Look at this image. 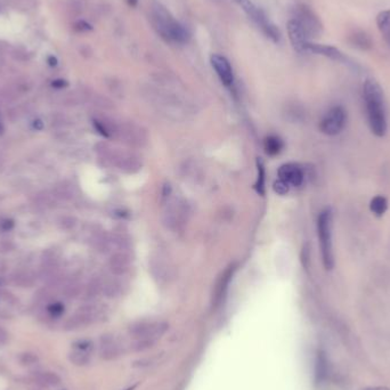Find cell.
<instances>
[{
	"label": "cell",
	"instance_id": "cell-1",
	"mask_svg": "<svg viewBox=\"0 0 390 390\" xmlns=\"http://www.w3.org/2000/svg\"><path fill=\"white\" fill-rule=\"evenodd\" d=\"M363 98L371 131L375 136L383 137L387 132V118H385L382 89L376 81L367 79L364 83Z\"/></svg>",
	"mask_w": 390,
	"mask_h": 390
},
{
	"label": "cell",
	"instance_id": "cell-2",
	"mask_svg": "<svg viewBox=\"0 0 390 390\" xmlns=\"http://www.w3.org/2000/svg\"><path fill=\"white\" fill-rule=\"evenodd\" d=\"M332 210L327 208L320 212L317 218V235L320 240L321 252L325 269L331 271L334 266L332 250Z\"/></svg>",
	"mask_w": 390,
	"mask_h": 390
},
{
	"label": "cell",
	"instance_id": "cell-3",
	"mask_svg": "<svg viewBox=\"0 0 390 390\" xmlns=\"http://www.w3.org/2000/svg\"><path fill=\"white\" fill-rule=\"evenodd\" d=\"M154 19H155L157 28L159 32L162 34V37H166L168 40H173L179 44H185L188 40V32L183 25L170 16L164 7L160 5L154 8Z\"/></svg>",
	"mask_w": 390,
	"mask_h": 390
},
{
	"label": "cell",
	"instance_id": "cell-4",
	"mask_svg": "<svg viewBox=\"0 0 390 390\" xmlns=\"http://www.w3.org/2000/svg\"><path fill=\"white\" fill-rule=\"evenodd\" d=\"M97 151L104 160L111 162L125 173L134 174L141 168L140 159L134 153L119 151V149L111 147L106 144L98 145Z\"/></svg>",
	"mask_w": 390,
	"mask_h": 390
},
{
	"label": "cell",
	"instance_id": "cell-5",
	"mask_svg": "<svg viewBox=\"0 0 390 390\" xmlns=\"http://www.w3.org/2000/svg\"><path fill=\"white\" fill-rule=\"evenodd\" d=\"M112 137L129 145V146H144L147 141V135L144 129L134 122H114Z\"/></svg>",
	"mask_w": 390,
	"mask_h": 390
},
{
	"label": "cell",
	"instance_id": "cell-6",
	"mask_svg": "<svg viewBox=\"0 0 390 390\" xmlns=\"http://www.w3.org/2000/svg\"><path fill=\"white\" fill-rule=\"evenodd\" d=\"M294 20L300 24L308 39L311 41V38L320 36L323 31V25L317 15L309 7L300 5L295 10Z\"/></svg>",
	"mask_w": 390,
	"mask_h": 390
},
{
	"label": "cell",
	"instance_id": "cell-7",
	"mask_svg": "<svg viewBox=\"0 0 390 390\" xmlns=\"http://www.w3.org/2000/svg\"><path fill=\"white\" fill-rule=\"evenodd\" d=\"M164 202L166 203L165 222L171 229H178L186 221L188 212L186 203L178 199H173L171 195Z\"/></svg>",
	"mask_w": 390,
	"mask_h": 390
},
{
	"label": "cell",
	"instance_id": "cell-8",
	"mask_svg": "<svg viewBox=\"0 0 390 390\" xmlns=\"http://www.w3.org/2000/svg\"><path fill=\"white\" fill-rule=\"evenodd\" d=\"M168 329L169 325L166 322H139L130 327L129 333L134 339L157 341Z\"/></svg>",
	"mask_w": 390,
	"mask_h": 390
},
{
	"label": "cell",
	"instance_id": "cell-9",
	"mask_svg": "<svg viewBox=\"0 0 390 390\" xmlns=\"http://www.w3.org/2000/svg\"><path fill=\"white\" fill-rule=\"evenodd\" d=\"M347 114L342 106H334L324 115L320 123V129L325 135H338L346 125Z\"/></svg>",
	"mask_w": 390,
	"mask_h": 390
},
{
	"label": "cell",
	"instance_id": "cell-10",
	"mask_svg": "<svg viewBox=\"0 0 390 390\" xmlns=\"http://www.w3.org/2000/svg\"><path fill=\"white\" fill-rule=\"evenodd\" d=\"M101 316L102 311L97 307L85 306L80 308L73 316H71L66 321L65 324H64V329L66 331H74V330L88 327V325L95 323L96 321L100 320Z\"/></svg>",
	"mask_w": 390,
	"mask_h": 390
},
{
	"label": "cell",
	"instance_id": "cell-11",
	"mask_svg": "<svg viewBox=\"0 0 390 390\" xmlns=\"http://www.w3.org/2000/svg\"><path fill=\"white\" fill-rule=\"evenodd\" d=\"M127 345L114 334H105L100 340V356L104 361H113L125 355Z\"/></svg>",
	"mask_w": 390,
	"mask_h": 390
},
{
	"label": "cell",
	"instance_id": "cell-12",
	"mask_svg": "<svg viewBox=\"0 0 390 390\" xmlns=\"http://www.w3.org/2000/svg\"><path fill=\"white\" fill-rule=\"evenodd\" d=\"M306 53L322 55V56L333 59V61L348 64V65H354V63H350V59L347 57L340 49H338L337 47L334 46L316 44V42L308 41L306 44Z\"/></svg>",
	"mask_w": 390,
	"mask_h": 390
},
{
	"label": "cell",
	"instance_id": "cell-13",
	"mask_svg": "<svg viewBox=\"0 0 390 390\" xmlns=\"http://www.w3.org/2000/svg\"><path fill=\"white\" fill-rule=\"evenodd\" d=\"M286 28H288L289 39L293 48L298 53H306V44L310 40L307 38L302 28L300 27V24L294 19H292L289 21Z\"/></svg>",
	"mask_w": 390,
	"mask_h": 390
},
{
	"label": "cell",
	"instance_id": "cell-14",
	"mask_svg": "<svg viewBox=\"0 0 390 390\" xmlns=\"http://www.w3.org/2000/svg\"><path fill=\"white\" fill-rule=\"evenodd\" d=\"M211 65L215 68L218 76H219L221 83L227 87L232 86L234 81V74L232 66H230L229 62L227 61V58L221 56V55L215 54L211 56Z\"/></svg>",
	"mask_w": 390,
	"mask_h": 390
},
{
	"label": "cell",
	"instance_id": "cell-15",
	"mask_svg": "<svg viewBox=\"0 0 390 390\" xmlns=\"http://www.w3.org/2000/svg\"><path fill=\"white\" fill-rule=\"evenodd\" d=\"M278 177L291 186H300L303 182L305 175L298 165L286 164L278 169Z\"/></svg>",
	"mask_w": 390,
	"mask_h": 390
},
{
	"label": "cell",
	"instance_id": "cell-16",
	"mask_svg": "<svg viewBox=\"0 0 390 390\" xmlns=\"http://www.w3.org/2000/svg\"><path fill=\"white\" fill-rule=\"evenodd\" d=\"M235 271H237V266L230 265L229 267H227L225 271L221 273V275L219 276V278H218V281L216 283L215 292H213V301H215L216 306L219 305L221 300L224 299L226 291L228 289L229 282L232 280Z\"/></svg>",
	"mask_w": 390,
	"mask_h": 390
},
{
	"label": "cell",
	"instance_id": "cell-17",
	"mask_svg": "<svg viewBox=\"0 0 390 390\" xmlns=\"http://www.w3.org/2000/svg\"><path fill=\"white\" fill-rule=\"evenodd\" d=\"M130 259L125 254H115L110 259V268L117 275H122L129 269Z\"/></svg>",
	"mask_w": 390,
	"mask_h": 390
},
{
	"label": "cell",
	"instance_id": "cell-18",
	"mask_svg": "<svg viewBox=\"0 0 390 390\" xmlns=\"http://www.w3.org/2000/svg\"><path fill=\"white\" fill-rule=\"evenodd\" d=\"M376 25L382 33L384 40L390 46V10L379 13L376 16Z\"/></svg>",
	"mask_w": 390,
	"mask_h": 390
},
{
	"label": "cell",
	"instance_id": "cell-19",
	"mask_svg": "<svg viewBox=\"0 0 390 390\" xmlns=\"http://www.w3.org/2000/svg\"><path fill=\"white\" fill-rule=\"evenodd\" d=\"M37 383H39L42 387H56L61 383L59 376L54 373V372H38L34 375Z\"/></svg>",
	"mask_w": 390,
	"mask_h": 390
},
{
	"label": "cell",
	"instance_id": "cell-20",
	"mask_svg": "<svg viewBox=\"0 0 390 390\" xmlns=\"http://www.w3.org/2000/svg\"><path fill=\"white\" fill-rule=\"evenodd\" d=\"M350 42L353 44L356 48L362 50H367L372 47V40L368 37V34L363 31L355 32L353 36L350 37Z\"/></svg>",
	"mask_w": 390,
	"mask_h": 390
},
{
	"label": "cell",
	"instance_id": "cell-21",
	"mask_svg": "<svg viewBox=\"0 0 390 390\" xmlns=\"http://www.w3.org/2000/svg\"><path fill=\"white\" fill-rule=\"evenodd\" d=\"M388 209V201L382 195H376L371 200L370 210L376 217H382Z\"/></svg>",
	"mask_w": 390,
	"mask_h": 390
},
{
	"label": "cell",
	"instance_id": "cell-22",
	"mask_svg": "<svg viewBox=\"0 0 390 390\" xmlns=\"http://www.w3.org/2000/svg\"><path fill=\"white\" fill-rule=\"evenodd\" d=\"M54 193H55V196H57V198L62 200H71L73 199L75 195L74 187L72 186L70 183L57 184V185L55 186Z\"/></svg>",
	"mask_w": 390,
	"mask_h": 390
},
{
	"label": "cell",
	"instance_id": "cell-23",
	"mask_svg": "<svg viewBox=\"0 0 390 390\" xmlns=\"http://www.w3.org/2000/svg\"><path fill=\"white\" fill-rule=\"evenodd\" d=\"M68 359H70V362L72 364H74V365L85 366L91 363L92 355L91 353H86V351L73 349L70 354H68Z\"/></svg>",
	"mask_w": 390,
	"mask_h": 390
},
{
	"label": "cell",
	"instance_id": "cell-24",
	"mask_svg": "<svg viewBox=\"0 0 390 390\" xmlns=\"http://www.w3.org/2000/svg\"><path fill=\"white\" fill-rule=\"evenodd\" d=\"M283 148L282 140L276 136H269L265 139V149L268 155H276Z\"/></svg>",
	"mask_w": 390,
	"mask_h": 390
},
{
	"label": "cell",
	"instance_id": "cell-25",
	"mask_svg": "<svg viewBox=\"0 0 390 390\" xmlns=\"http://www.w3.org/2000/svg\"><path fill=\"white\" fill-rule=\"evenodd\" d=\"M261 30H263V32L273 42H275V44H277V42L280 41V39H281V32H280V30H278V28L276 27L275 24H273L272 22H268Z\"/></svg>",
	"mask_w": 390,
	"mask_h": 390
},
{
	"label": "cell",
	"instance_id": "cell-26",
	"mask_svg": "<svg viewBox=\"0 0 390 390\" xmlns=\"http://www.w3.org/2000/svg\"><path fill=\"white\" fill-rule=\"evenodd\" d=\"M328 362L323 353H320L316 362V376L319 380H322L328 372Z\"/></svg>",
	"mask_w": 390,
	"mask_h": 390
},
{
	"label": "cell",
	"instance_id": "cell-27",
	"mask_svg": "<svg viewBox=\"0 0 390 390\" xmlns=\"http://www.w3.org/2000/svg\"><path fill=\"white\" fill-rule=\"evenodd\" d=\"M102 292L104 293L106 297H117L120 293V285L117 282L109 281L108 283H105V284H102Z\"/></svg>",
	"mask_w": 390,
	"mask_h": 390
},
{
	"label": "cell",
	"instance_id": "cell-28",
	"mask_svg": "<svg viewBox=\"0 0 390 390\" xmlns=\"http://www.w3.org/2000/svg\"><path fill=\"white\" fill-rule=\"evenodd\" d=\"M154 345H155V341H153V340L135 339V341L130 345V349L132 351H137V353H139V351H145L149 348H152Z\"/></svg>",
	"mask_w": 390,
	"mask_h": 390
},
{
	"label": "cell",
	"instance_id": "cell-29",
	"mask_svg": "<svg viewBox=\"0 0 390 390\" xmlns=\"http://www.w3.org/2000/svg\"><path fill=\"white\" fill-rule=\"evenodd\" d=\"M13 281H14L16 285L22 286V288H30V286H32L33 284L32 277H30L28 274H23V273H20L17 274V275H15L13 277Z\"/></svg>",
	"mask_w": 390,
	"mask_h": 390
},
{
	"label": "cell",
	"instance_id": "cell-30",
	"mask_svg": "<svg viewBox=\"0 0 390 390\" xmlns=\"http://www.w3.org/2000/svg\"><path fill=\"white\" fill-rule=\"evenodd\" d=\"M19 359H20V363L25 366L33 365V364H36V363H38V361H39V358H38L37 355L33 354V353L21 354Z\"/></svg>",
	"mask_w": 390,
	"mask_h": 390
},
{
	"label": "cell",
	"instance_id": "cell-31",
	"mask_svg": "<svg viewBox=\"0 0 390 390\" xmlns=\"http://www.w3.org/2000/svg\"><path fill=\"white\" fill-rule=\"evenodd\" d=\"M94 348V344L93 341L87 340V339H83V340H78L73 344V349L76 350H81V351H86V353H91Z\"/></svg>",
	"mask_w": 390,
	"mask_h": 390
},
{
	"label": "cell",
	"instance_id": "cell-32",
	"mask_svg": "<svg viewBox=\"0 0 390 390\" xmlns=\"http://www.w3.org/2000/svg\"><path fill=\"white\" fill-rule=\"evenodd\" d=\"M264 184H265V170L264 166L260 161H258V181L256 184V190L260 194H264Z\"/></svg>",
	"mask_w": 390,
	"mask_h": 390
},
{
	"label": "cell",
	"instance_id": "cell-33",
	"mask_svg": "<svg viewBox=\"0 0 390 390\" xmlns=\"http://www.w3.org/2000/svg\"><path fill=\"white\" fill-rule=\"evenodd\" d=\"M64 305L62 302H53L47 307V310H48L49 314L53 317H59L63 313H64Z\"/></svg>",
	"mask_w": 390,
	"mask_h": 390
},
{
	"label": "cell",
	"instance_id": "cell-34",
	"mask_svg": "<svg viewBox=\"0 0 390 390\" xmlns=\"http://www.w3.org/2000/svg\"><path fill=\"white\" fill-rule=\"evenodd\" d=\"M289 187H290L289 184L285 183L284 181H282V179H278V181L274 183V185H273L274 191H275L277 194H280V195L286 194V193L289 192Z\"/></svg>",
	"mask_w": 390,
	"mask_h": 390
},
{
	"label": "cell",
	"instance_id": "cell-35",
	"mask_svg": "<svg viewBox=\"0 0 390 390\" xmlns=\"http://www.w3.org/2000/svg\"><path fill=\"white\" fill-rule=\"evenodd\" d=\"M80 293V285L76 284V283H71L65 286L64 289V294L68 298H74Z\"/></svg>",
	"mask_w": 390,
	"mask_h": 390
},
{
	"label": "cell",
	"instance_id": "cell-36",
	"mask_svg": "<svg viewBox=\"0 0 390 390\" xmlns=\"http://www.w3.org/2000/svg\"><path fill=\"white\" fill-rule=\"evenodd\" d=\"M75 225H76V219L74 217H71V216L63 217L62 219L59 220V226H61L63 229H66V230L74 228Z\"/></svg>",
	"mask_w": 390,
	"mask_h": 390
},
{
	"label": "cell",
	"instance_id": "cell-37",
	"mask_svg": "<svg viewBox=\"0 0 390 390\" xmlns=\"http://www.w3.org/2000/svg\"><path fill=\"white\" fill-rule=\"evenodd\" d=\"M37 202L41 205H46V207H51L54 201L48 193H40V194L37 195Z\"/></svg>",
	"mask_w": 390,
	"mask_h": 390
},
{
	"label": "cell",
	"instance_id": "cell-38",
	"mask_svg": "<svg viewBox=\"0 0 390 390\" xmlns=\"http://www.w3.org/2000/svg\"><path fill=\"white\" fill-rule=\"evenodd\" d=\"M75 29L78 30V31H92L93 27L89 23L85 22V21H79V22L75 24Z\"/></svg>",
	"mask_w": 390,
	"mask_h": 390
},
{
	"label": "cell",
	"instance_id": "cell-39",
	"mask_svg": "<svg viewBox=\"0 0 390 390\" xmlns=\"http://www.w3.org/2000/svg\"><path fill=\"white\" fill-rule=\"evenodd\" d=\"M51 86H53L54 88H58L59 89V88L67 87L68 84H67V81L64 80V79H56V80H54L53 83H51Z\"/></svg>",
	"mask_w": 390,
	"mask_h": 390
},
{
	"label": "cell",
	"instance_id": "cell-40",
	"mask_svg": "<svg viewBox=\"0 0 390 390\" xmlns=\"http://www.w3.org/2000/svg\"><path fill=\"white\" fill-rule=\"evenodd\" d=\"M8 341V333L5 329L0 327V345H5Z\"/></svg>",
	"mask_w": 390,
	"mask_h": 390
},
{
	"label": "cell",
	"instance_id": "cell-41",
	"mask_svg": "<svg viewBox=\"0 0 390 390\" xmlns=\"http://www.w3.org/2000/svg\"><path fill=\"white\" fill-rule=\"evenodd\" d=\"M13 226H14V222L11 219H5L0 222V227H2L4 230H10L13 228Z\"/></svg>",
	"mask_w": 390,
	"mask_h": 390
},
{
	"label": "cell",
	"instance_id": "cell-42",
	"mask_svg": "<svg viewBox=\"0 0 390 390\" xmlns=\"http://www.w3.org/2000/svg\"><path fill=\"white\" fill-rule=\"evenodd\" d=\"M33 128L36 130H41L42 128H44V123H42V121H41V120H39V119L34 120V121H33Z\"/></svg>",
	"mask_w": 390,
	"mask_h": 390
},
{
	"label": "cell",
	"instance_id": "cell-43",
	"mask_svg": "<svg viewBox=\"0 0 390 390\" xmlns=\"http://www.w3.org/2000/svg\"><path fill=\"white\" fill-rule=\"evenodd\" d=\"M47 63H48L50 66H56L57 65V58L54 57V56H49L48 58H47Z\"/></svg>",
	"mask_w": 390,
	"mask_h": 390
},
{
	"label": "cell",
	"instance_id": "cell-44",
	"mask_svg": "<svg viewBox=\"0 0 390 390\" xmlns=\"http://www.w3.org/2000/svg\"><path fill=\"white\" fill-rule=\"evenodd\" d=\"M363 390H390V389L387 387H368Z\"/></svg>",
	"mask_w": 390,
	"mask_h": 390
},
{
	"label": "cell",
	"instance_id": "cell-45",
	"mask_svg": "<svg viewBox=\"0 0 390 390\" xmlns=\"http://www.w3.org/2000/svg\"><path fill=\"white\" fill-rule=\"evenodd\" d=\"M127 2L131 7H135L137 6V4H138V0H127Z\"/></svg>",
	"mask_w": 390,
	"mask_h": 390
},
{
	"label": "cell",
	"instance_id": "cell-46",
	"mask_svg": "<svg viewBox=\"0 0 390 390\" xmlns=\"http://www.w3.org/2000/svg\"><path fill=\"white\" fill-rule=\"evenodd\" d=\"M3 131H4V127L2 123H0V134H3Z\"/></svg>",
	"mask_w": 390,
	"mask_h": 390
},
{
	"label": "cell",
	"instance_id": "cell-47",
	"mask_svg": "<svg viewBox=\"0 0 390 390\" xmlns=\"http://www.w3.org/2000/svg\"><path fill=\"white\" fill-rule=\"evenodd\" d=\"M135 388V385H134V387H131V388H129V389H127V390H132V389H134Z\"/></svg>",
	"mask_w": 390,
	"mask_h": 390
},
{
	"label": "cell",
	"instance_id": "cell-48",
	"mask_svg": "<svg viewBox=\"0 0 390 390\" xmlns=\"http://www.w3.org/2000/svg\"><path fill=\"white\" fill-rule=\"evenodd\" d=\"M237 2H238V3H240V2H241V0H237Z\"/></svg>",
	"mask_w": 390,
	"mask_h": 390
}]
</instances>
